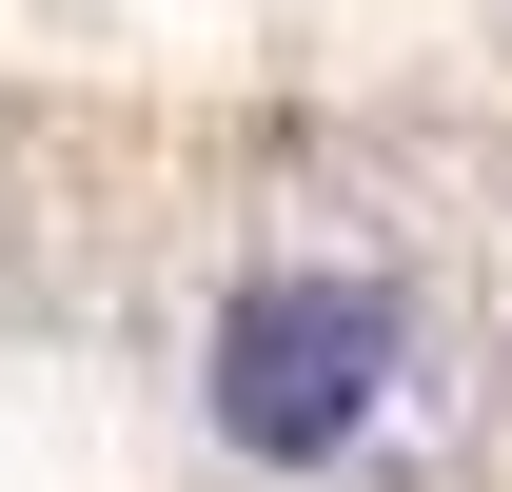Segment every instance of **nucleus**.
Listing matches in <instances>:
<instances>
[{"mask_svg":"<svg viewBox=\"0 0 512 492\" xmlns=\"http://www.w3.org/2000/svg\"><path fill=\"white\" fill-rule=\"evenodd\" d=\"M394 355H414L394 276H355V256H256L237 296H217V335H197V433H217L237 473H335V453L394 414Z\"/></svg>","mask_w":512,"mask_h":492,"instance_id":"nucleus-1","label":"nucleus"}]
</instances>
